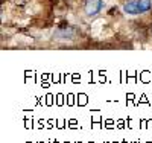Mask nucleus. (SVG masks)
<instances>
[{"label":"nucleus","instance_id":"nucleus-1","mask_svg":"<svg viewBox=\"0 0 152 143\" xmlns=\"http://www.w3.org/2000/svg\"><path fill=\"white\" fill-rule=\"evenodd\" d=\"M152 9V0H128L123 5V12L128 15H140Z\"/></svg>","mask_w":152,"mask_h":143},{"label":"nucleus","instance_id":"nucleus-2","mask_svg":"<svg viewBox=\"0 0 152 143\" xmlns=\"http://www.w3.org/2000/svg\"><path fill=\"white\" fill-rule=\"evenodd\" d=\"M104 8V2L102 0H87L84 3V12L87 17H94L97 15Z\"/></svg>","mask_w":152,"mask_h":143},{"label":"nucleus","instance_id":"nucleus-3","mask_svg":"<svg viewBox=\"0 0 152 143\" xmlns=\"http://www.w3.org/2000/svg\"><path fill=\"white\" fill-rule=\"evenodd\" d=\"M151 35H152V26H151Z\"/></svg>","mask_w":152,"mask_h":143}]
</instances>
